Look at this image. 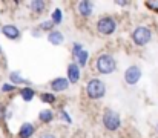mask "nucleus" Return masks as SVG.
Masks as SVG:
<instances>
[{
  "label": "nucleus",
  "mask_w": 158,
  "mask_h": 138,
  "mask_svg": "<svg viewBox=\"0 0 158 138\" xmlns=\"http://www.w3.org/2000/svg\"><path fill=\"white\" fill-rule=\"evenodd\" d=\"M85 91L89 100H102L106 95V85L100 78H91L86 82Z\"/></svg>",
  "instance_id": "nucleus-1"
},
{
  "label": "nucleus",
  "mask_w": 158,
  "mask_h": 138,
  "mask_svg": "<svg viewBox=\"0 0 158 138\" xmlns=\"http://www.w3.org/2000/svg\"><path fill=\"white\" fill-rule=\"evenodd\" d=\"M117 20L110 15H103L97 22V31L102 36H112L117 31Z\"/></svg>",
  "instance_id": "nucleus-5"
},
{
  "label": "nucleus",
  "mask_w": 158,
  "mask_h": 138,
  "mask_svg": "<svg viewBox=\"0 0 158 138\" xmlns=\"http://www.w3.org/2000/svg\"><path fill=\"white\" fill-rule=\"evenodd\" d=\"M0 55H2V46H0Z\"/></svg>",
  "instance_id": "nucleus-25"
},
{
  "label": "nucleus",
  "mask_w": 158,
  "mask_h": 138,
  "mask_svg": "<svg viewBox=\"0 0 158 138\" xmlns=\"http://www.w3.org/2000/svg\"><path fill=\"white\" fill-rule=\"evenodd\" d=\"M20 97H22L25 101H31V100L35 97V92H34V89H32L31 86H25V88L20 89Z\"/></svg>",
  "instance_id": "nucleus-17"
},
{
  "label": "nucleus",
  "mask_w": 158,
  "mask_h": 138,
  "mask_svg": "<svg viewBox=\"0 0 158 138\" xmlns=\"http://www.w3.org/2000/svg\"><path fill=\"white\" fill-rule=\"evenodd\" d=\"M48 42H49L51 45L58 46V45H61V43L64 42V36H63V32L54 29V31H51V32L48 34Z\"/></svg>",
  "instance_id": "nucleus-12"
},
{
  "label": "nucleus",
  "mask_w": 158,
  "mask_h": 138,
  "mask_svg": "<svg viewBox=\"0 0 158 138\" xmlns=\"http://www.w3.org/2000/svg\"><path fill=\"white\" fill-rule=\"evenodd\" d=\"M51 20H52L54 25H60V23L63 22V11H61L60 8L54 9V12L51 14Z\"/></svg>",
  "instance_id": "nucleus-18"
},
{
  "label": "nucleus",
  "mask_w": 158,
  "mask_h": 138,
  "mask_svg": "<svg viewBox=\"0 0 158 138\" xmlns=\"http://www.w3.org/2000/svg\"><path fill=\"white\" fill-rule=\"evenodd\" d=\"M40 100L43 101V103H48V104H52L55 103V100H57V97L51 94V92H43V94H40Z\"/></svg>",
  "instance_id": "nucleus-19"
},
{
  "label": "nucleus",
  "mask_w": 158,
  "mask_h": 138,
  "mask_svg": "<svg viewBox=\"0 0 158 138\" xmlns=\"http://www.w3.org/2000/svg\"><path fill=\"white\" fill-rule=\"evenodd\" d=\"M39 120H40L42 123H45V124H49L54 120V112L51 109H43V111H40V112H39Z\"/></svg>",
  "instance_id": "nucleus-15"
},
{
  "label": "nucleus",
  "mask_w": 158,
  "mask_h": 138,
  "mask_svg": "<svg viewBox=\"0 0 158 138\" xmlns=\"http://www.w3.org/2000/svg\"><path fill=\"white\" fill-rule=\"evenodd\" d=\"M141 78V69L137 65H131L126 71H124V82L129 86H135Z\"/></svg>",
  "instance_id": "nucleus-6"
},
{
  "label": "nucleus",
  "mask_w": 158,
  "mask_h": 138,
  "mask_svg": "<svg viewBox=\"0 0 158 138\" xmlns=\"http://www.w3.org/2000/svg\"><path fill=\"white\" fill-rule=\"evenodd\" d=\"M81 51H83V45L81 43H74V46H72V55L74 57H77Z\"/></svg>",
  "instance_id": "nucleus-22"
},
{
  "label": "nucleus",
  "mask_w": 158,
  "mask_h": 138,
  "mask_svg": "<svg viewBox=\"0 0 158 138\" xmlns=\"http://www.w3.org/2000/svg\"><path fill=\"white\" fill-rule=\"evenodd\" d=\"M0 29H2V28H0Z\"/></svg>",
  "instance_id": "nucleus-27"
},
{
  "label": "nucleus",
  "mask_w": 158,
  "mask_h": 138,
  "mask_svg": "<svg viewBox=\"0 0 158 138\" xmlns=\"http://www.w3.org/2000/svg\"><path fill=\"white\" fill-rule=\"evenodd\" d=\"M88 58H89V52L86 51V49H83L77 57H74V60H75V63L80 66V68H85L86 65H88Z\"/></svg>",
  "instance_id": "nucleus-16"
},
{
  "label": "nucleus",
  "mask_w": 158,
  "mask_h": 138,
  "mask_svg": "<svg viewBox=\"0 0 158 138\" xmlns=\"http://www.w3.org/2000/svg\"><path fill=\"white\" fill-rule=\"evenodd\" d=\"M95 69H97V72H100L103 75H109V74L115 72V69H117L115 57L110 54H100L95 60Z\"/></svg>",
  "instance_id": "nucleus-2"
},
{
  "label": "nucleus",
  "mask_w": 158,
  "mask_h": 138,
  "mask_svg": "<svg viewBox=\"0 0 158 138\" xmlns=\"http://www.w3.org/2000/svg\"><path fill=\"white\" fill-rule=\"evenodd\" d=\"M131 39H132L134 45L146 46L152 40V31H151L148 26H137V28L131 32Z\"/></svg>",
  "instance_id": "nucleus-4"
},
{
  "label": "nucleus",
  "mask_w": 158,
  "mask_h": 138,
  "mask_svg": "<svg viewBox=\"0 0 158 138\" xmlns=\"http://www.w3.org/2000/svg\"><path fill=\"white\" fill-rule=\"evenodd\" d=\"M102 123H103L106 131L115 132V131H118L120 126H121V117H120L118 112H115V111H112V109H105V112H103V115H102Z\"/></svg>",
  "instance_id": "nucleus-3"
},
{
  "label": "nucleus",
  "mask_w": 158,
  "mask_h": 138,
  "mask_svg": "<svg viewBox=\"0 0 158 138\" xmlns=\"http://www.w3.org/2000/svg\"><path fill=\"white\" fill-rule=\"evenodd\" d=\"M29 9H31L34 14H43L45 9H46V2H43V0L29 2Z\"/></svg>",
  "instance_id": "nucleus-13"
},
{
  "label": "nucleus",
  "mask_w": 158,
  "mask_h": 138,
  "mask_svg": "<svg viewBox=\"0 0 158 138\" xmlns=\"http://www.w3.org/2000/svg\"><path fill=\"white\" fill-rule=\"evenodd\" d=\"M66 78L69 80L71 85H77L80 82V78H81V69H80V66L75 61H72V63L68 65V77Z\"/></svg>",
  "instance_id": "nucleus-7"
},
{
  "label": "nucleus",
  "mask_w": 158,
  "mask_h": 138,
  "mask_svg": "<svg viewBox=\"0 0 158 138\" xmlns=\"http://www.w3.org/2000/svg\"><path fill=\"white\" fill-rule=\"evenodd\" d=\"M15 88L17 86H14L11 83H5V85H2V92H12V91H15Z\"/></svg>",
  "instance_id": "nucleus-23"
},
{
  "label": "nucleus",
  "mask_w": 158,
  "mask_h": 138,
  "mask_svg": "<svg viewBox=\"0 0 158 138\" xmlns=\"http://www.w3.org/2000/svg\"><path fill=\"white\" fill-rule=\"evenodd\" d=\"M60 118H61V120H64L68 124H71V123H72V118L68 115V112H66L64 109H60Z\"/></svg>",
  "instance_id": "nucleus-21"
},
{
  "label": "nucleus",
  "mask_w": 158,
  "mask_h": 138,
  "mask_svg": "<svg viewBox=\"0 0 158 138\" xmlns=\"http://www.w3.org/2000/svg\"><path fill=\"white\" fill-rule=\"evenodd\" d=\"M39 138H57V137L54 135L52 132H43V134L39 135Z\"/></svg>",
  "instance_id": "nucleus-24"
},
{
  "label": "nucleus",
  "mask_w": 158,
  "mask_h": 138,
  "mask_svg": "<svg viewBox=\"0 0 158 138\" xmlns=\"http://www.w3.org/2000/svg\"><path fill=\"white\" fill-rule=\"evenodd\" d=\"M2 34L9 39V40H19L20 39V29L15 26V25H3L2 26Z\"/></svg>",
  "instance_id": "nucleus-10"
},
{
  "label": "nucleus",
  "mask_w": 158,
  "mask_h": 138,
  "mask_svg": "<svg viewBox=\"0 0 158 138\" xmlns=\"http://www.w3.org/2000/svg\"><path fill=\"white\" fill-rule=\"evenodd\" d=\"M157 131H158V124H157Z\"/></svg>",
  "instance_id": "nucleus-26"
},
{
  "label": "nucleus",
  "mask_w": 158,
  "mask_h": 138,
  "mask_svg": "<svg viewBox=\"0 0 158 138\" xmlns=\"http://www.w3.org/2000/svg\"><path fill=\"white\" fill-rule=\"evenodd\" d=\"M49 86H51L52 92H64L69 89L71 83H69V80L66 77H57V78L51 80Z\"/></svg>",
  "instance_id": "nucleus-9"
},
{
  "label": "nucleus",
  "mask_w": 158,
  "mask_h": 138,
  "mask_svg": "<svg viewBox=\"0 0 158 138\" xmlns=\"http://www.w3.org/2000/svg\"><path fill=\"white\" fill-rule=\"evenodd\" d=\"M34 134H35V126L29 121L23 123L19 129V138H31Z\"/></svg>",
  "instance_id": "nucleus-11"
},
{
  "label": "nucleus",
  "mask_w": 158,
  "mask_h": 138,
  "mask_svg": "<svg viewBox=\"0 0 158 138\" xmlns=\"http://www.w3.org/2000/svg\"><path fill=\"white\" fill-rule=\"evenodd\" d=\"M54 26H55V25L52 23V20H45V22H42V23L39 25V29H40V31H46V32L49 34L51 31H54Z\"/></svg>",
  "instance_id": "nucleus-20"
},
{
  "label": "nucleus",
  "mask_w": 158,
  "mask_h": 138,
  "mask_svg": "<svg viewBox=\"0 0 158 138\" xmlns=\"http://www.w3.org/2000/svg\"><path fill=\"white\" fill-rule=\"evenodd\" d=\"M9 80H11V85H14V86H17V85H26V86H29V85H31L28 80H25V78L20 75L19 71H12V72L9 74Z\"/></svg>",
  "instance_id": "nucleus-14"
},
{
  "label": "nucleus",
  "mask_w": 158,
  "mask_h": 138,
  "mask_svg": "<svg viewBox=\"0 0 158 138\" xmlns=\"http://www.w3.org/2000/svg\"><path fill=\"white\" fill-rule=\"evenodd\" d=\"M77 11L83 19H89L94 14V2L91 0H81L77 3Z\"/></svg>",
  "instance_id": "nucleus-8"
}]
</instances>
